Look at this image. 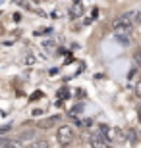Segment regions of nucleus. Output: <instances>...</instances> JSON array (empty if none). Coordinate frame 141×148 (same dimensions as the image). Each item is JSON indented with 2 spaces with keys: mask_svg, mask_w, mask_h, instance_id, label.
<instances>
[{
  "mask_svg": "<svg viewBox=\"0 0 141 148\" xmlns=\"http://www.w3.org/2000/svg\"><path fill=\"white\" fill-rule=\"evenodd\" d=\"M133 62H135V67H141V48L133 52Z\"/></svg>",
  "mask_w": 141,
  "mask_h": 148,
  "instance_id": "obj_10",
  "label": "nucleus"
},
{
  "mask_svg": "<svg viewBox=\"0 0 141 148\" xmlns=\"http://www.w3.org/2000/svg\"><path fill=\"white\" fill-rule=\"evenodd\" d=\"M103 137L108 140V143H124L126 140V135L120 127H106L103 133Z\"/></svg>",
  "mask_w": 141,
  "mask_h": 148,
  "instance_id": "obj_3",
  "label": "nucleus"
},
{
  "mask_svg": "<svg viewBox=\"0 0 141 148\" xmlns=\"http://www.w3.org/2000/svg\"><path fill=\"white\" fill-rule=\"evenodd\" d=\"M137 117H139V121H141V106L137 108Z\"/></svg>",
  "mask_w": 141,
  "mask_h": 148,
  "instance_id": "obj_17",
  "label": "nucleus"
},
{
  "mask_svg": "<svg viewBox=\"0 0 141 148\" xmlns=\"http://www.w3.org/2000/svg\"><path fill=\"white\" fill-rule=\"evenodd\" d=\"M114 38H116L120 44H124V46H128V44H130V35H128V33H122V31H114Z\"/></svg>",
  "mask_w": 141,
  "mask_h": 148,
  "instance_id": "obj_6",
  "label": "nucleus"
},
{
  "mask_svg": "<svg viewBox=\"0 0 141 148\" xmlns=\"http://www.w3.org/2000/svg\"><path fill=\"white\" fill-rule=\"evenodd\" d=\"M135 73H137V67H133V69H131V71L128 73V79H130V81H133V77H135Z\"/></svg>",
  "mask_w": 141,
  "mask_h": 148,
  "instance_id": "obj_14",
  "label": "nucleus"
},
{
  "mask_svg": "<svg viewBox=\"0 0 141 148\" xmlns=\"http://www.w3.org/2000/svg\"><path fill=\"white\" fill-rule=\"evenodd\" d=\"M68 96H70V90H68V88H62V90L58 92V98L60 100H62V98H68Z\"/></svg>",
  "mask_w": 141,
  "mask_h": 148,
  "instance_id": "obj_12",
  "label": "nucleus"
},
{
  "mask_svg": "<svg viewBox=\"0 0 141 148\" xmlns=\"http://www.w3.org/2000/svg\"><path fill=\"white\" fill-rule=\"evenodd\" d=\"M133 92H135V96H139V98H141V77L135 81V85H133Z\"/></svg>",
  "mask_w": 141,
  "mask_h": 148,
  "instance_id": "obj_11",
  "label": "nucleus"
},
{
  "mask_svg": "<svg viewBox=\"0 0 141 148\" xmlns=\"http://www.w3.org/2000/svg\"><path fill=\"white\" fill-rule=\"evenodd\" d=\"M10 129H12L10 125H6V127H0V133H8V131H10Z\"/></svg>",
  "mask_w": 141,
  "mask_h": 148,
  "instance_id": "obj_15",
  "label": "nucleus"
},
{
  "mask_svg": "<svg viewBox=\"0 0 141 148\" xmlns=\"http://www.w3.org/2000/svg\"><path fill=\"white\" fill-rule=\"evenodd\" d=\"M8 144H10L8 140H4V138H0V148H2V146H8Z\"/></svg>",
  "mask_w": 141,
  "mask_h": 148,
  "instance_id": "obj_16",
  "label": "nucleus"
},
{
  "mask_svg": "<svg viewBox=\"0 0 141 148\" xmlns=\"http://www.w3.org/2000/svg\"><path fill=\"white\" fill-rule=\"evenodd\" d=\"M108 140H104L103 135H95V137L91 138V146H97V148H106L108 146Z\"/></svg>",
  "mask_w": 141,
  "mask_h": 148,
  "instance_id": "obj_4",
  "label": "nucleus"
},
{
  "mask_svg": "<svg viewBox=\"0 0 141 148\" xmlns=\"http://www.w3.org/2000/svg\"><path fill=\"white\" fill-rule=\"evenodd\" d=\"M56 138H58V143L62 144V146L72 144V143H74V138H76L74 127H72V125H60L58 131H56Z\"/></svg>",
  "mask_w": 141,
  "mask_h": 148,
  "instance_id": "obj_2",
  "label": "nucleus"
},
{
  "mask_svg": "<svg viewBox=\"0 0 141 148\" xmlns=\"http://www.w3.org/2000/svg\"><path fill=\"white\" fill-rule=\"evenodd\" d=\"M112 29L114 31H122V33L130 35L133 31V19H131V14H124V16H118L112 21Z\"/></svg>",
  "mask_w": 141,
  "mask_h": 148,
  "instance_id": "obj_1",
  "label": "nucleus"
},
{
  "mask_svg": "<svg viewBox=\"0 0 141 148\" xmlns=\"http://www.w3.org/2000/svg\"><path fill=\"white\" fill-rule=\"evenodd\" d=\"M124 135H126V138H128V140H130L131 144H137L139 143V133L135 131V129H128V131H124Z\"/></svg>",
  "mask_w": 141,
  "mask_h": 148,
  "instance_id": "obj_5",
  "label": "nucleus"
},
{
  "mask_svg": "<svg viewBox=\"0 0 141 148\" xmlns=\"http://www.w3.org/2000/svg\"><path fill=\"white\" fill-rule=\"evenodd\" d=\"M131 19H133V25H141V10L131 12Z\"/></svg>",
  "mask_w": 141,
  "mask_h": 148,
  "instance_id": "obj_8",
  "label": "nucleus"
},
{
  "mask_svg": "<svg viewBox=\"0 0 141 148\" xmlns=\"http://www.w3.org/2000/svg\"><path fill=\"white\" fill-rule=\"evenodd\" d=\"M56 121H60V115H52L50 119L41 121V123H39V127H41V129H49V127H52V125H54Z\"/></svg>",
  "mask_w": 141,
  "mask_h": 148,
  "instance_id": "obj_7",
  "label": "nucleus"
},
{
  "mask_svg": "<svg viewBox=\"0 0 141 148\" xmlns=\"http://www.w3.org/2000/svg\"><path fill=\"white\" fill-rule=\"evenodd\" d=\"M79 112H83V106H74V110L70 112L72 115H76V114H79Z\"/></svg>",
  "mask_w": 141,
  "mask_h": 148,
  "instance_id": "obj_13",
  "label": "nucleus"
},
{
  "mask_svg": "<svg viewBox=\"0 0 141 148\" xmlns=\"http://www.w3.org/2000/svg\"><path fill=\"white\" fill-rule=\"evenodd\" d=\"M81 12H83V8H81L79 4H76V6L70 10V14H72V17H79V16H81Z\"/></svg>",
  "mask_w": 141,
  "mask_h": 148,
  "instance_id": "obj_9",
  "label": "nucleus"
}]
</instances>
